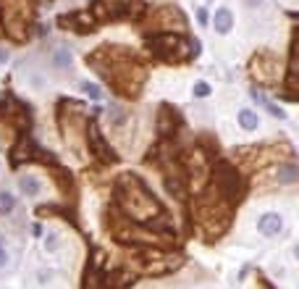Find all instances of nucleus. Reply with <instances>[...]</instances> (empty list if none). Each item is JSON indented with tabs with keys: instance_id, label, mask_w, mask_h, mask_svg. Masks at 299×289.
<instances>
[{
	"instance_id": "nucleus-20",
	"label": "nucleus",
	"mask_w": 299,
	"mask_h": 289,
	"mask_svg": "<svg viewBox=\"0 0 299 289\" xmlns=\"http://www.w3.org/2000/svg\"><path fill=\"white\" fill-rule=\"evenodd\" d=\"M55 247H58V237H55V234H48V237H45V250H50V253H53Z\"/></svg>"
},
{
	"instance_id": "nucleus-1",
	"label": "nucleus",
	"mask_w": 299,
	"mask_h": 289,
	"mask_svg": "<svg viewBox=\"0 0 299 289\" xmlns=\"http://www.w3.org/2000/svg\"><path fill=\"white\" fill-rule=\"evenodd\" d=\"M116 200L124 208L126 216H132L139 223H152L163 216V205L155 200V194H150L147 187L137 179L134 174H121L116 182Z\"/></svg>"
},
{
	"instance_id": "nucleus-21",
	"label": "nucleus",
	"mask_w": 299,
	"mask_h": 289,
	"mask_svg": "<svg viewBox=\"0 0 299 289\" xmlns=\"http://www.w3.org/2000/svg\"><path fill=\"white\" fill-rule=\"evenodd\" d=\"M8 263V253H5V245H3V239H0V268H3Z\"/></svg>"
},
{
	"instance_id": "nucleus-22",
	"label": "nucleus",
	"mask_w": 299,
	"mask_h": 289,
	"mask_svg": "<svg viewBox=\"0 0 299 289\" xmlns=\"http://www.w3.org/2000/svg\"><path fill=\"white\" fill-rule=\"evenodd\" d=\"M197 16H200V24H202V26H205V24H208V13H205V11H200Z\"/></svg>"
},
{
	"instance_id": "nucleus-16",
	"label": "nucleus",
	"mask_w": 299,
	"mask_h": 289,
	"mask_svg": "<svg viewBox=\"0 0 299 289\" xmlns=\"http://www.w3.org/2000/svg\"><path fill=\"white\" fill-rule=\"evenodd\" d=\"M13 208H16V197L8 190H0V213L8 216V213H13Z\"/></svg>"
},
{
	"instance_id": "nucleus-17",
	"label": "nucleus",
	"mask_w": 299,
	"mask_h": 289,
	"mask_svg": "<svg viewBox=\"0 0 299 289\" xmlns=\"http://www.w3.org/2000/svg\"><path fill=\"white\" fill-rule=\"evenodd\" d=\"M53 66H55V69H69V66H71V53H69V50H55Z\"/></svg>"
},
{
	"instance_id": "nucleus-11",
	"label": "nucleus",
	"mask_w": 299,
	"mask_h": 289,
	"mask_svg": "<svg viewBox=\"0 0 299 289\" xmlns=\"http://www.w3.org/2000/svg\"><path fill=\"white\" fill-rule=\"evenodd\" d=\"M40 153H37V145L32 142V139H21L16 147H13V153H11V161L13 163H21V161H32V158H37Z\"/></svg>"
},
{
	"instance_id": "nucleus-18",
	"label": "nucleus",
	"mask_w": 299,
	"mask_h": 289,
	"mask_svg": "<svg viewBox=\"0 0 299 289\" xmlns=\"http://www.w3.org/2000/svg\"><path fill=\"white\" fill-rule=\"evenodd\" d=\"M81 90H84V95H89L92 100H100V97H102L100 87H95V85H92V82H81Z\"/></svg>"
},
{
	"instance_id": "nucleus-19",
	"label": "nucleus",
	"mask_w": 299,
	"mask_h": 289,
	"mask_svg": "<svg viewBox=\"0 0 299 289\" xmlns=\"http://www.w3.org/2000/svg\"><path fill=\"white\" fill-rule=\"evenodd\" d=\"M194 95H197V97H208V95H210V85L197 82V85H194Z\"/></svg>"
},
{
	"instance_id": "nucleus-13",
	"label": "nucleus",
	"mask_w": 299,
	"mask_h": 289,
	"mask_svg": "<svg viewBox=\"0 0 299 289\" xmlns=\"http://www.w3.org/2000/svg\"><path fill=\"white\" fill-rule=\"evenodd\" d=\"M18 187H21V192L26 194V197H37V194L42 192V182L37 179V176L26 174V176H21V179H18Z\"/></svg>"
},
{
	"instance_id": "nucleus-6",
	"label": "nucleus",
	"mask_w": 299,
	"mask_h": 289,
	"mask_svg": "<svg viewBox=\"0 0 299 289\" xmlns=\"http://www.w3.org/2000/svg\"><path fill=\"white\" fill-rule=\"evenodd\" d=\"M157 55H163V58L173 61V58H186L189 55V48H186V42L181 37H157V40L150 45Z\"/></svg>"
},
{
	"instance_id": "nucleus-12",
	"label": "nucleus",
	"mask_w": 299,
	"mask_h": 289,
	"mask_svg": "<svg viewBox=\"0 0 299 289\" xmlns=\"http://www.w3.org/2000/svg\"><path fill=\"white\" fill-rule=\"evenodd\" d=\"M213 18H216V21H213V26H216L218 34H228V32L233 29V13L228 11V8H218Z\"/></svg>"
},
{
	"instance_id": "nucleus-4",
	"label": "nucleus",
	"mask_w": 299,
	"mask_h": 289,
	"mask_svg": "<svg viewBox=\"0 0 299 289\" xmlns=\"http://www.w3.org/2000/svg\"><path fill=\"white\" fill-rule=\"evenodd\" d=\"M113 237L124 245H134V247H152V245H168V237L157 234L152 229H142V226H116Z\"/></svg>"
},
{
	"instance_id": "nucleus-7",
	"label": "nucleus",
	"mask_w": 299,
	"mask_h": 289,
	"mask_svg": "<svg viewBox=\"0 0 299 289\" xmlns=\"http://www.w3.org/2000/svg\"><path fill=\"white\" fill-rule=\"evenodd\" d=\"M102 253H92L87 263V274H84V289H105V266H102Z\"/></svg>"
},
{
	"instance_id": "nucleus-14",
	"label": "nucleus",
	"mask_w": 299,
	"mask_h": 289,
	"mask_svg": "<svg viewBox=\"0 0 299 289\" xmlns=\"http://www.w3.org/2000/svg\"><path fill=\"white\" fill-rule=\"evenodd\" d=\"M157 129H160V134H171L173 129H176V113H171V108L163 105L160 108V113H157Z\"/></svg>"
},
{
	"instance_id": "nucleus-3",
	"label": "nucleus",
	"mask_w": 299,
	"mask_h": 289,
	"mask_svg": "<svg viewBox=\"0 0 299 289\" xmlns=\"http://www.w3.org/2000/svg\"><path fill=\"white\" fill-rule=\"evenodd\" d=\"M213 190H216L226 202H233V200L241 197L244 184H241V176L233 166L221 163V166H216V174H213Z\"/></svg>"
},
{
	"instance_id": "nucleus-15",
	"label": "nucleus",
	"mask_w": 299,
	"mask_h": 289,
	"mask_svg": "<svg viewBox=\"0 0 299 289\" xmlns=\"http://www.w3.org/2000/svg\"><path fill=\"white\" fill-rule=\"evenodd\" d=\"M239 126L244 129V132H255V129L260 126V116L255 113V110H249V108L239 110Z\"/></svg>"
},
{
	"instance_id": "nucleus-23",
	"label": "nucleus",
	"mask_w": 299,
	"mask_h": 289,
	"mask_svg": "<svg viewBox=\"0 0 299 289\" xmlns=\"http://www.w3.org/2000/svg\"><path fill=\"white\" fill-rule=\"evenodd\" d=\"M249 3H260V0H249Z\"/></svg>"
},
{
	"instance_id": "nucleus-2",
	"label": "nucleus",
	"mask_w": 299,
	"mask_h": 289,
	"mask_svg": "<svg viewBox=\"0 0 299 289\" xmlns=\"http://www.w3.org/2000/svg\"><path fill=\"white\" fill-rule=\"evenodd\" d=\"M139 268H142V274H150V276H163V274H171L176 271L184 258L179 253H163V250H152V247H145L142 258H139Z\"/></svg>"
},
{
	"instance_id": "nucleus-10",
	"label": "nucleus",
	"mask_w": 299,
	"mask_h": 289,
	"mask_svg": "<svg viewBox=\"0 0 299 289\" xmlns=\"http://www.w3.org/2000/svg\"><path fill=\"white\" fill-rule=\"evenodd\" d=\"M252 74H255L257 79H263V82L276 79V74H278V61H273L270 55H260V58H255V63H252Z\"/></svg>"
},
{
	"instance_id": "nucleus-5",
	"label": "nucleus",
	"mask_w": 299,
	"mask_h": 289,
	"mask_svg": "<svg viewBox=\"0 0 299 289\" xmlns=\"http://www.w3.org/2000/svg\"><path fill=\"white\" fill-rule=\"evenodd\" d=\"M87 139H89V150L97 155L100 163H116V161H118L116 150L105 142V137H102V132H100L97 124H89V126H87Z\"/></svg>"
},
{
	"instance_id": "nucleus-9",
	"label": "nucleus",
	"mask_w": 299,
	"mask_h": 289,
	"mask_svg": "<svg viewBox=\"0 0 299 289\" xmlns=\"http://www.w3.org/2000/svg\"><path fill=\"white\" fill-rule=\"evenodd\" d=\"M257 231L263 237H278L284 231V218L278 213H263L257 218Z\"/></svg>"
},
{
	"instance_id": "nucleus-8",
	"label": "nucleus",
	"mask_w": 299,
	"mask_h": 289,
	"mask_svg": "<svg viewBox=\"0 0 299 289\" xmlns=\"http://www.w3.org/2000/svg\"><path fill=\"white\" fill-rule=\"evenodd\" d=\"M137 282V274L129 268H116V271H105V289H126Z\"/></svg>"
}]
</instances>
